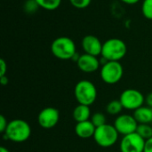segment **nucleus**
<instances>
[{
	"label": "nucleus",
	"instance_id": "f257e3e1",
	"mask_svg": "<svg viewBox=\"0 0 152 152\" xmlns=\"http://www.w3.org/2000/svg\"><path fill=\"white\" fill-rule=\"evenodd\" d=\"M2 134L5 141L20 143L29 139L31 135V127L29 124L23 119H12L9 121L5 132Z\"/></svg>",
	"mask_w": 152,
	"mask_h": 152
},
{
	"label": "nucleus",
	"instance_id": "f03ea898",
	"mask_svg": "<svg viewBox=\"0 0 152 152\" xmlns=\"http://www.w3.org/2000/svg\"><path fill=\"white\" fill-rule=\"evenodd\" d=\"M51 52L54 57L60 60H71L77 53L76 44L69 37H59L51 45Z\"/></svg>",
	"mask_w": 152,
	"mask_h": 152
},
{
	"label": "nucleus",
	"instance_id": "7ed1b4c3",
	"mask_svg": "<svg viewBox=\"0 0 152 152\" xmlns=\"http://www.w3.org/2000/svg\"><path fill=\"white\" fill-rule=\"evenodd\" d=\"M127 53L126 43L120 38H110L102 45L101 56L108 61H119Z\"/></svg>",
	"mask_w": 152,
	"mask_h": 152
},
{
	"label": "nucleus",
	"instance_id": "20e7f679",
	"mask_svg": "<svg viewBox=\"0 0 152 152\" xmlns=\"http://www.w3.org/2000/svg\"><path fill=\"white\" fill-rule=\"evenodd\" d=\"M74 95L78 104L91 106L97 99V89L93 82L83 79L76 84Z\"/></svg>",
	"mask_w": 152,
	"mask_h": 152
},
{
	"label": "nucleus",
	"instance_id": "39448f33",
	"mask_svg": "<svg viewBox=\"0 0 152 152\" xmlns=\"http://www.w3.org/2000/svg\"><path fill=\"white\" fill-rule=\"evenodd\" d=\"M119 134L113 125L105 124L97 127L94 135V139L97 145L102 148L112 147L118 140Z\"/></svg>",
	"mask_w": 152,
	"mask_h": 152
},
{
	"label": "nucleus",
	"instance_id": "423d86ee",
	"mask_svg": "<svg viewBox=\"0 0 152 152\" xmlns=\"http://www.w3.org/2000/svg\"><path fill=\"white\" fill-rule=\"evenodd\" d=\"M102 80L108 85L118 83L124 75V69L119 61H107L100 70Z\"/></svg>",
	"mask_w": 152,
	"mask_h": 152
},
{
	"label": "nucleus",
	"instance_id": "0eeeda50",
	"mask_svg": "<svg viewBox=\"0 0 152 152\" xmlns=\"http://www.w3.org/2000/svg\"><path fill=\"white\" fill-rule=\"evenodd\" d=\"M125 110H135L145 103L144 95L138 90L128 88L124 90L118 99Z\"/></svg>",
	"mask_w": 152,
	"mask_h": 152
},
{
	"label": "nucleus",
	"instance_id": "6e6552de",
	"mask_svg": "<svg viewBox=\"0 0 152 152\" xmlns=\"http://www.w3.org/2000/svg\"><path fill=\"white\" fill-rule=\"evenodd\" d=\"M145 142L146 141L135 132L123 136L119 149L121 152H143Z\"/></svg>",
	"mask_w": 152,
	"mask_h": 152
},
{
	"label": "nucleus",
	"instance_id": "1a4fd4ad",
	"mask_svg": "<svg viewBox=\"0 0 152 152\" xmlns=\"http://www.w3.org/2000/svg\"><path fill=\"white\" fill-rule=\"evenodd\" d=\"M138 123L134 118L133 115L128 114H120L118 115L115 121L113 126L117 129L119 134L125 136L133 133H135L138 127Z\"/></svg>",
	"mask_w": 152,
	"mask_h": 152
},
{
	"label": "nucleus",
	"instance_id": "9d476101",
	"mask_svg": "<svg viewBox=\"0 0 152 152\" xmlns=\"http://www.w3.org/2000/svg\"><path fill=\"white\" fill-rule=\"evenodd\" d=\"M60 120V112L56 108L47 107L43 109L37 117L38 125L45 129L54 127Z\"/></svg>",
	"mask_w": 152,
	"mask_h": 152
},
{
	"label": "nucleus",
	"instance_id": "9b49d317",
	"mask_svg": "<svg viewBox=\"0 0 152 152\" xmlns=\"http://www.w3.org/2000/svg\"><path fill=\"white\" fill-rule=\"evenodd\" d=\"M102 45L103 43H102V41L94 35H86L83 37L81 42L82 49L85 53L97 57L102 54Z\"/></svg>",
	"mask_w": 152,
	"mask_h": 152
},
{
	"label": "nucleus",
	"instance_id": "f8f14e48",
	"mask_svg": "<svg viewBox=\"0 0 152 152\" xmlns=\"http://www.w3.org/2000/svg\"><path fill=\"white\" fill-rule=\"evenodd\" d=\"M77 68L85 73H94L97 71L101 66L100 60L97 56L84 53L81 54L77 62Z\"/></svg>",
	"mask_w": 152,
	"mask_h": 152
},
{
	"label": "nucleus",
	"instance_id": "ddd939ff",
	"mask_svg": "<svg viewBox=\"0 0 152 152\" xmlns=\"http://www.w3.org/2000/svg\"><path fill=\"white\" fill-rule=\"evenodd\" d=\"M96 127L91 122V120L78 122L75 126V134L81 139H89L94 137Z\"/></svg>",
	"mask_w": 152,
	"mask_h": 152
},
{
	"label": "nucleus",
	"instance_id": "4468645a",
	"mask_svg": "<svg viewBox=\"0 0 152 152\" xmlns=\"http://www.w3.org/2000/svg\"><path fill=\"white\" fill-rule=\"evenodd\" d=\"M133 116L138 124H151L152 108L143 105L135 110L134 111Z\"/></svg>",
	"mask_w": 152,
	"mask_h": 152
},
{
	"label": "nucleus",
	"instance_id": "2eb2a0df",
	"mask_svg": "<svg viewBox=\"0 0 152 152\" xmlns=\"http://www.w3.org/2000/svg\"><path fill=\"white\" fill-rule=\"evenodd\" d=\"M72 116H73L74 120L77 123L90 120L91 116H92L91 110H90V106L84 105V104H78L73 110Z\"/></svg>",
	"mask_w": 152,
	"mask_h": 152
},
{
	"label": "nucleus",
	"instance_id": "dca6fc26",
	"mask_svg": "<svg viewBox=\"0 0 152 152\" xmlns=\"http://www.w3.org/2000/svg\"><path fill=\"white\" fill-rule=\"evenodd\" d=\"M124 110L119 100H112L106 105V111L110 116H118Z\"/></svg>",
	"mask_w": 152,
	"mask_h": 152
},
{
	"label": "nucleus",
	"instance_id": "f3484780",
	"mask_svg": "<svg viewBox=\"0 0 152 152\" xmlns=\"http://www.w3.org/2000/svg\"><path fill=\"white\" fill-rule=\"evenodd\" d=\"M40 8L46 11H54L58 9L61 4V0H36Z\"/></svg>",
	"mask_w": 152,
	"mask_h": 152
},
{
	"label": "nucleus",
	"instance_id": "a211bd4d",
	"mask_svg": "<svg viewBox=\"0 0 152 152\" xmlns=\"http://www.w3.org/2000/svg\"><path fill=\"white\" fill-rule=\"evenodd\" d=\"M136 133L145 141L152 137V125L151 124H139Z\"/></svg>",
	"mask_w": 152,
	"mask_h": 152
},
{
	"label": "nucleus",
	"instance_id": "6ab92c4d",
	"mask_svg": "<svg viewBox=\"0 0 152 152\" xmlns=\"http://www.w3.org/2000/svg\"><path fill=\"white\" fill-rule=\"evenodd\" d=\"M91 122L94 125V126L97 128V127H100L105 124H107V118H106V116L105 114H103L102 112H95L94 113L92 116H91V118H90Z\"/></svg>",
	"mask_w": 152,
	"mask_h": 152
},
{
	"label": "nucleus",
	"instance_id": "aec40b11",
	"mask_svg": "<svg viewBox=\"0 0 152 152\" xmlns=\"http://www.w3.org/2000/svg\"><path fill=\"white\" fill-rule=\"evenodd\" d=\"M142 12L146 19L152 20V0H143L142 4Z\"/></svg>",
	"mask_w": 152,
	"mask_h": 152
},
{
	"label": "nucleus",
	"instance_id": "412c9836",
	"mask_svg": "<svg viewBox=\"0 0 152 152\" xmlns=\"http://www.w3.org/2000/svg\"><path fill=\"white\" fill-rule=\"evenodd\" d=\"M39 5L36 2V0H26V2L23 4V9L26 13L28 14H33L35 12L38 10Z\"/></svg>",
	"mask_w": 152,
	"mask_h": 152
},
{
	"label": "nucleus",
	"instance_id": "4be33fe9",
	"mask_svg": "<svg viewBox=\"0 0 152 152\" xmlns=\"http://www.w3.org/2000/svg\"><path fill=\"white\" fill-rule=\"evenodd\" d=\"M69 1L71 4V5L77 9H86L92 3V0H69Z\"/></svg>",
	"mask_w": 152,
	"mask_h": 152
},
{
	"label": "nucleus",
	"instance_id": "5701e85b",
	"mask_svg": "<svg viewBox=\"0 0 152 152\" xmlns=\"http://www.w3.org/2000/svg\"><path fill=\"white\" fill-rule=\"evenodd\" d=\"M8 121L6 120L5 117L1 115L0 116V133L1 134H4L7 128V126H8Z\"/></svg>",
	"mask_w": 152,
	"mask_h": 152
},
{
	"label": "nucleus",
	"instance_id": "b1692460",
	"mask_svg": "<svg viewBox=\"0 0 152 152\" xmlns=\"http://www.w3.org/2000/svg\"><path fill=\"white\" fill-rule=\"evenodd\" d=\"M7 72V64L4 59L0 60V77L5 76Z\"/></svg>",
	"mask_w": 152,
	"mask_h": 152
},
{
	"label": "nucleus",
	"instance_id": "393cba45",
	"mask_svg": "<svg viewBox=\"0 0 152 152\" xmlns=\"http://www.w3.org/2000/svg\"><path fill=\"white\" fill-rule=\"evenodd\" d=\"M143 152H152V137L146 141Z\"/></svg>",
	"mask_w": 152,
	"mask_h": 152
},
{
	"label": "nucleus",
	"instance_id": "a878e982",
	"mask_svg": "<svg viewBox=\"0 0 152 152\" xmlns=\"http://www.w3.org/2000/svg\"><path fill=\"white\" fill-rule=\"evenodd\" d=\"M145 104L146 106L152 108V93H150L145 97Z\"/></svg>",
	"mask_w": 152,
	"mask_h": 152
},
{
	"label": "nucleus",
	"instance_id": "bb28decb",
	"mask_svg": "<svg viewBox=\"0 0 152 152\" xmlns=\"http://www.w3.org/2000/svg\"><path fill=\"white\" fill-rule=\"evenodd\" d=\"M8 82H9V79H8V77H7L6 75L0 77V83H1L2 86H6L8 84Z\"/></svg>",
	"mask_w": 152,
	"mask_h": 152
},
{
	"label": "nucleus",
	"instance_id": "cd10ccee",
	"mask_svg": "<svg viewBox=\"0 0 152 152\" xmlns=\"http://www.w3.org/2000/svg\"><path fill=\"white\" fill-rule=\"evenodd\" d=\"M119 1H121L126 4H135L139 3L141 0H119Z\"/></svg>",
	"mask_w": 152,
	"mask_h": 152
},
{
	"label": "nucleus",
	"instance_id": "c85d7f7f",
	"mask_svg": "<svg viewBox=\"0 0 152 152\" xmlns=\"http://www.w3.org/2000/svg\"><path fill=\"white\" fill-rule=\"evenodd\" d=\"M0 152H10V151H9V150H8L7 148H5V147H1V148H0Z\"/></svg>",
	"mask_w": 152,
	"mask_h": 152
},
{
	"label": "nucleus",
	"instance_id": "c756f323",
	"mask_svg": "<svg viewBox=\"0 0 152 152\" xmlns=\"http://www.w3.org/2000/svg\"><path fill=\"white\" fill-rule=\"evenodd\" d=\"M151 125H152V123H151Z\"/></svg>",
	"mask_w": 152,
	"mask_h": 152
}]
</instances>
